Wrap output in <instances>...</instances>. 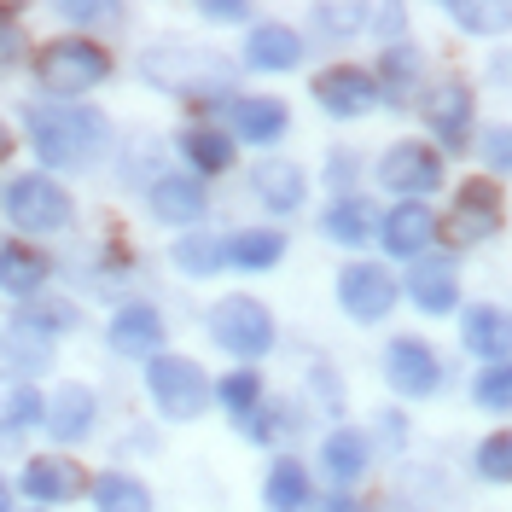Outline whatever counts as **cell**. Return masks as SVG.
Masks as SVG:
<instances>
[{"label":"cell","instance_id":"6da1fadb","mask_svg":"<svg viewBox=\"0 0 512 512\" xmlns=\"http://www.w3.org/2000/svg\"><path fill=\"white\" fill-rule=\"evenodd\" d=\"M30 134L35 152L47 163H59V169H88L111 140L105 117L88 111V105H30Z\"/></svg>","mask_w":512,"mask_h":512},{"label":"cell","instance_id":"7a4b0ae2","mask_svg":"<svg viewBox=\"0 0 512 512\" xmlns=\"http://www.w3.org/2000/svg\"><path fill=\"white\" fill-rule=\"evenodd\" d=\"M140 76L163 88V94H210L222 99L233 88V64L222 53H204V47H187V41H169V47H152L140 59Z\"/></svg>","mask_w":512,"mask_h":512},{"label":"cell","instance_id":"3957f363","mask_svg":"<svg viewBox=\"0 0 512 512\" xmlns=\"http://www.w3.org/2000/svg\"><path fill=\"white\" fill-rule=\"evenodd\" d=\"M105 76H111V53H105L99 41H88V35H59V41H47V47L35 53V82L53 99L88 94Z\"/></svg>","mask_w":512,"mask_h":512},{"label":"cell","instance_id":"277c9868","mask_svg":"<svg viewBox=\"0 0 512 512\" xmlns=\"http://www.w3.org/2000/svg\"><path fill=\"white\" fill-rule=\"evenodd\" d=\"M0 210L24 233H64L76 222V204H70V192L53 175H12L6 192H0Z\"/></svg>","mask_w":512,"mask_h":512},{"label":"cell","instance_id":"5b68a950","mask_svg":"<svg viewBox=\"0 0 512 512\" xmlns=\"http://www.w3.org/2000/svg\"><path fill=\"white\" fill-rule=\"evenodd\" d=\"M146 390H152L158 414L175 419V425L198 419L204 402H210V379L198 373V361H187V355H152L146 361Z\"/></svg>","mask_w":512,"mask_h":512},{"label":"cell","instance_id":"8992f818","mask_svg":"<svg viewBox=\"0 0 512 512\" xmlns=\"http://www.w3.org/2000/svg\"><path fill=\"white\" fill-rule=\"evenodd\" d=\"M210 338L227 355H239V361H262V355L274 350V315L256 297H222L210 309Z\"/></svg>","mask_w":512,"mask_h":512},{"label":"cell","instance_id":"52a82bcc","mask_svg":"<svg viewBox=\"0 0 512 512\" xmlns=\"http://www.w3.org/2000/svg\"><path fill=\"white\" fill-rule=\"evenodd\" d=\"M507 222V204H501V187L495 181H466L454 192V210L443 216L448 239L454 245H478V239H495Z\"/></svg>","mask_w":512,"mask_h":512},{"label":"cell","instance_id":"ba28073f","mask_svg":"<svg viewBox=\"0 0 512 512\" xmlns=\"http://www.w3.org/2000/svg\"><path fill=\"white\" fill-rule=\"evenodd\" d=\"M379 181L390 192H402V204H419V192L443 187V158L425 146V140H402L379 158Z\"/></svg>","mask_w":512,"mask_h":512},{"label":"cell","instance_id":"9c48e42d","mask_svg":"<svg viewBox=\"0 0 512 512\" xmlns=\"http://www.w3.org/2000/svg\"><path fill=\"white\" fill-rule=\"evenodd\" d=\"M384 379L402 396H437L443 390V361H437V350L425 338H396L384 350Z\"/></svg>","mask_w":512,"mask_h":512},{"label":"cell","instance_id":"30bf717a","mask_svg":"<svg viewBox=\"0 0 512 512\" xmlns=\"http://www.w3.org/2000/svg\"><path fill=\"white\" fill-rule=\"evenodd\" d=\"M338 303L350 320H384L396 309V274H384L379 262H350L338 274Z\"/></svg>","mask_w":512,"mask_h":512},{"label":"cell","instance_id":"8fae6325","mask_svg":"<svg viewBox=\"0 0 512 512\" xmlns=\"http://www.w3.org/2000/svg\"><path fill=\"white\" fill-rule=\"evenodd\" d=\"M379 82L367 76V70H355V64H338V70H320L315 76V105L320 111H332V117H367L373 105H379Z\"/></svg>","mask_w":512,"mask_h":512},{"label":"cell","instance_id":"7c38bea8","mask_svg":"<svg viewBox=\"0 0 512 512\" xmlns=\"http://www.w3.org/2000/svg\"><path fill=\"white\" fill-rule=\"evenodd\" d=\"M94 414H99V402H94V390L88 384H76V379H64L53 396H41V425L53 431V443H82L88 431H94Z\"/></svg>","mask_w":512,"mask_h":512},{"label":"cell","instance_id":"4fadbf2b","mask_svg":"<svg viewBox=\"0 0 512 512\" xmlns=\"http://www.w3.org/2000/svg\"><path fill=\"white\" fill-rule=\"evenodd\" d=\"M472 111H478V99H472V88H466L460 76H443V82L425 94V123H431V134H437L443 146H466Z\"/></svg>","mask_w":512,"mask_h":512},{"label":"cell","instance_id":"5bb4252c","mask_svg":"<svg viewBox=\"0 0 512 512\" xmlns=\"http://www.w3.org/2000/svg\"><path fill=\"white\" fill-rule=\"evenodd\" d=\"M408 297H414L425 315H448L460 303V268L448 251L414 256V274H408Z\"/></svg>","mask_w":512,"mask_h":512},{"label":"cell","instance_id":"9a60e30c","mask_svg":"<svg viewBox=\"0 0 512 512\" xmlns=\"http://www.w3.org/2000/svg\"><path fill=\"white\" fill-rule=\"evenodd\" d=\"M82 489H88V472H82L76 460H59V454H53V460H30V466H24V495H30L41 512L70 507Z\"/></svg>","mask_w":512,"mask_h":512},{"label":"cell","instance_id":"2e32d148","mask_svg":"<svg viewBox=\"0 0 512 512\" xmlns=\"http://www.w3.org/2000/svg\"><path fill=\"white\" fill-rule=\"evenodd\" d=\"M105 338H111V350L117 355H140V361H152V355H163V315L158 309H146V303H128V309H117V320L105 326Z\"/></svg>","mask_w":512,"mask_h":512},{"label":"cell","instance_id":"e0dca14e","mask_svg":"<svg viewBox=\"0 0 512 512\" xmlns=\"http://www.w3.org/2000/svg\"><path fill=\"white\" fill-rule=\"evenodd\" d=\"M431 233H437V222H431V210L425 204H396V210H384L379 216V239L390 256H425V245H431Z\"/></svg>","mask_w":512,"mask_h":512},{"label":"cell","instance_id":"ac0fdd59","mask_svg":"<svg viewBox=\"0 0 512 512\" xmlns=\"http://www.w3.org/2000/svg\"><path fill=\"white\" fill-rule=\"evenodd\" d=\"M152 216L169 227H192L204 216V181L198 175H163V181H152Z\"/></svg>","mask_w":512,"mask_h":512},{"label":"cell","instance_id":"d6986e66","mask_svg":"<svg viewBox=\"0 0 512 512\" xmlns=\"http://www.w3.org/2000/svg\"><path fill=\"white\" fill-rule=\"evenodd\" d=\"M47 274H53V262L35 251V245L0 239V291H12V297H35V291L47 286Z\"/></svg>","mask_w":512,"mask_h":512},{"label":"cell","instance_id":"ffe728a7","mask_svg":"<svg viewBox=\"0 0 512 512\" xmlns=\"http://www.w3.org/2000/svg\"><path fill=\"white\" fill-rule=\"evenodd\" d=\"M251 192L256 198H262V204H268V210H274V216H291V210H297V204H303V169H297V163H256L251 169Z\"/></svg>","mask_w":512,"mask_h":512},{"label":"cell","instance_id":"44dd1931","mask_svg":"<svg viewBox=\"0 0 512 512\" xmlns=\"http://www.w3.org/2000/svg\"><path fill=\"white\" fill-rule=\"evenodd\" d=\"M222 256L233 268H245V274H268L286 256V233L280 227H245V233H233L222 245Z\"/></svg>","mask_w":512,"mask_h":512},{"label":"cell","instance_id":"7402d4cb","mask_svg":"<svg viewBox=\"0 0 512 512\" xmlns=\"http://www.w3.org/2000/svg\"><path fill=\"white\" fill-rule=\"evenodd\" d=\"M367 460H373V443H367L361 431H350V425H338V431L320 443V466H326L332 483H355L367 472Z\"/></svg>","mask_w":512,"mask_h":512},{"label":"cell","instance_id":"603a6c76","mask_svg":"<svg viewBox=\"0 0 512 512\" xmlns=\"http://www.w3.org/2000/svg\"><path fill=\"white\" fill-rule=\"evenodd\" d=\"M309 472H303V460H274L268 466V483H262V507L268 512H309Z\"/></svg>","mask_w":512,"mask_h":512},{"label":"cell","instance_id":"cb8c5ba5","mask_svg":"<svg viewBox=\"0 0 512 512\" xmlns=\"http://www.w3.org/2000/svg\"><path fill=\"white\" fill-rule=\"evenodd\" d=\"M460 338H466V350L483 355L489 367H507V315L501 309H466V320H460Z\"/></svg>","mask_w":512,"mask_h":512},{"label":"cell","instance_id":"d4e9b609","mask_svg":"<svg viewBox=\"0 0 512 512\" xmlns=\"http://www.w3.org/2000/svg\"><path fill=\"white\" fill-rule=\"evenodd\" d=\"M297 59H303V35H291L286 24H262L245 41V64L251 70H291Z\"/></svg>","mask_w":512,"mask_h":512},{"label":"cell","instance_id":"484cf974","mask_svg":"<svg viewBox=\"0 0 512 512\" xmlns=\"http://www.w3.org/2000/svg\"><path fill=\"white\" fill-rule=\"evenodd\" d=\"M320 233H326L332 245H367V239L379 233V210H373L367 198H344V204H332V210L320 216Z\"/></svg>","mask_w":512,"mask_h":512},{"label":"cell","instance_id":"4316f807","mask_svg":"<svg viewBox=\"0 0 512 512\" xmlns=\"http://www.w3.org/2000/svg\"><path fill=\"white\" fill-rule=\"evenodd\" d=\"M233 123H239V134H245L251 146H274V140H286L291 111L280 99H239V105H233Z\"/></svg>","mask_w":512,"mask_h":512},{"label":"cell","instance_id":"83f0119b","mask_svg":"<svg viewBox=\"0 0 512 512\" xmlns=\"http://www.w3.org/2000/svg\"><path fill=\"white\" fill-rule=\"evenodd\" d=\"M0 350H6V361H12L18 373H41V367L53 361V338H47L30 315H12L6 338H0Z\"/></svg>","mask_w":512,"mask_h":512},{"label":"cell","instance_id":"f1b7e54d","mask_svg":"<svg viewBox=\"0 0 512 512\" xmlns=\"http://www.w3.org/2000/svg\"><path fill=\"white\" fill-rule=\"evenodd\" d=\"M181 152H187V163L198 169V175H222V169H233V134H222V128H181Z\"/></svg>","mask_w":512,"mask_h":512},{"label":"cell","instance_id":"f546056e","mask_svg":"<svg viewBox=\"0 0 512 512\" xmlns=\"http://www.w3.org/2000/svg\"><path fill=\"white\" fill-rule=\"evenodd\" d=\"M94 489V507L99 512H152V489L128 472H105V478L88 483Z\"/></svg>","mask_w":512,"mask_h":512},{"label":"cell","instance_id":"4dcf8cb0","mask_svg":"<svg viewBox=\"0 0 512 512\" xmlns=\"http://www.w3.org/2000/svg\"><path fill=\"white\" fill-rule=\"evenodd\" d=\"M30 425H41V390L35 384H12L0 379V431L6 437H18V431H30Z\"/></svg>","mask_w":512,"mask_h":512},{"label":"cell","instance_id":"1f68e13d","mask_svg":"<svg viewBox=\"0 0 512 512\" xmlns=\"http://www.w3.org/2000/svg\"><path fill=\"white\" fill-rule=\"evenodd\" d=\"M222 262H227L222 239H210V233H187V239L175 245V268H181V274H192V280H210Z\"/></svg>","mask_w":512,"mask_h":512},{"label":"cell","instance_id":"d6a6232c","mask_svg":"<svg viewBox=\"0 0 512 512\" xmlns=\"http://www.w3.org/2000/svg\"><path fill=\"white\" fill-rule=\"evenodd\" d=\"M373 82H384L390 99L402 94V88H414V82H419V53L408 47V41H384V70L373 76ZM384 88H379V94H384Z\"/></svg>","mask_w":512,"mask_h":512},{"label":"cell","instance_id":"836d02e7","mask_svg":"<svg viewBox=\"0 0 512 512\" xmlns=\"http://www.w3.org/2000/svg\"><path fill=\"white\" fill-rule=\"evenodd\" d=\"M472 402H478L483 414H507V402H512V367H483L478 379H472Z\"/></svg>","mask_w":512,"mask_h":512},{"label":"cell","instance_id":"e575fe53","mask_svg":"<svg viewBox=\"0 0 512 512\" xmlns=\"http://www.w3.org/2000/svg\"><path fill=\"white\" fill-rule=\"evenodd\" d=\"M222 402H227V414L233 419H245L262 402V379H256V367H233L222 379Z\"/></svg>","mask_w":512,"mask_h":512},{"label":"cell","instance_id":"d590c367","mask_svg":"<svg viewBox=\"0 0 512 512\" xmlns=\"http://www.w3.org/2000/svg\"><path fill=\"white\" fill-rule=\"evenodd\" d=\"M448 18H454L460 30H472V35H501L507 30V6H448Z\"/></svg>","mask_w":512,"mask_h":512},{"label":"cell","instance_id":"8d00e7d4","mask_svg":"<svg viewBox=\"0 0 512 512\" xmlns=\"http://www.w3.org/2000/svg\"><path fill=\"white\" fill-rule=\"evenodd\" d=\"M478 472H483L489 483H507V478H512V443H507V431L483 437V448H478Z\"/></svg>","mask_w":512,"mask_h":512},{"label":"cell","instance_id":"74e56055","mask_svg":"<svg viewBox=\"0 0 512 512\" xmlns=\"http://www.w3.org/2000/svg\"><path fill=\"white\" fill-rule=\"evenodd\" d=\"M361 18H367L361 6H315V24L320 30H338V35H350Z\"/></svg>","mask_w":512,"mask_h":512},{"label":"cell","instance_id":"f35d334b","mask_svg":"<svg viewBox=\"0 0 512 512\" xmlns=\"http://www.w3.org/2000/svg\"><path fill=\"white\" fill-rule=\"evenodd\" d=\"M18 47H24V35H18V24H12V12L0 6V70L18 59Z\"/></svg>","mask_w":512,"mask_h":512},{"label":"cell","instance_id":"ab89813d","mask_svg":"<svg viewBox=\"0 0 512 512\" xmlns=\"http://www.w3.org/2000/svg\"><path fill=\"white\" fill-rule=\"evenodd\" d=\"M483 152H489V169L501 175V169H507V128H489V140H483Z\"/></svg>","mask_w":512,"mask_h":512},{"label":"cell","instance_id":"60d3db41","mask_svg":"<svg viewBox=\"0 0 512 512\" xmlns=\"http://www.w3.org/2000/svg\"><path fill=\"white\" fill-rule=\"evenodd\" d=\"M64 18H76V24H105V18H117L111 6H64Z\"/></svg>","mask_w":512,"mask_h":512},{"label":"cell","instance_id":"b9f144b4","mask_svg":"<svg viewBox=\"0 0 512 512\" xmlns=\"http://www.w3.org/2000/svg\"><path fill=\"white\" fill-rule=\"evenodd\" d=\"M204 18H216V24H251V6H204Z\"/></svg>","mask_w":512,"mask_h":512},{"label":"cell","instance_id":"7bdbcfd3","mask_svg":"<svg viewBox=\"0 0 512 512\" xmlns=\"http://www.w3.org/2000/svg\"><path fill=\"white\" fill-rule=\"evenodd\" d=\"M309 512H355L350 495H332V501H309Z\"/></svg>","mask_w":512,"mask_h":512},{"label":"cell","instance_id":"ee69618b","mask_svg":"<svg viewBox=\"0 0 512 512\" xmlns=\"http://www.w3.org/2000/svg\"><path fill=\"white\" fill-rule=\"evenodd\" d=\"M6 152H12V128L0 123V158H6Z\"/></svg>","mask_w":512,"mask_h":512},{"label":"cell","instance_id":"f6af8a7d","mask_svg":"<svg viewBox=\"0 0 512 512\" xmlns=\"http://www.w3.org/2000/svg\"><path fill=\"white\" fill-rule=\"evenodd\" d=\"M0 512H12V489H6V478H0Z\"/></svg>","mask_w":512,"mask_h":512},{"label":"cell","instance_id":"bcb514c9","mask_svg":"<svg viewBox=\"0 0 512 512\" xmlns=\"http://www.w3.org/2000/svg\"><path fill=\"white\" fill-rule=\"evenodd\" d=\"M35 512H41V507H35Z\"/></svg>","mask_w":512,"mask_h":512}]
</instances>
